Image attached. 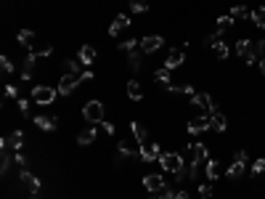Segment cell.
Returning a JSON list of instances; mask_svg holds the SVG:
<instances>
[{"instance_id": "obj_14", "label": "cell", "mask_w": 265, "mask_h": 199, "mask_svg": "<svg viewBox=\"0 0 265 199\" xmlns=\"http://www.w3.org/2000/svg\"><path fill=\"white\" fill-rule=\"evenodd\" d=\"M32 122H35L40 130H56V128H59V119H56V117H48V115H37Z\"/></svg>"}, {"instance_id": "obj_3", "label": "cell", "mask_w": 265, "mask_h": 199, "mask_svg": "<svg viewBox=\"0 0 265 199\" xmlns=\"http://www.w3.org/2000/svg\"><path fill=\"white\" fill-rule=\"evenodd\" d=\"M82 117H85V122H90V125L104 122V104H101V101H88V104L82 106Z\"/></svg>"}, {"instance_id": "obj_24", "label": "cell", "mask_w": 265, "mask_h": 199, "mask_svg": "<svg viewBox=\"0 0 265 199\" xmlns=\"http://www.w3.org/2000/svg\"><path fill=\"white\" fill-rule=\"evenodd\" d=\"M19 43L27 45V48H32V45L37 43V35H35L32 30H21V32H19Z\"/></svg>"}, {"instance_id": "obj_9", "label": "cell", "mask_w": 265, "mask_h": 199, "mask_svg": "<svg viewBox=\"0 0 265 199\" xmlns=\"http://www.w3.org/2000/svg\"><path fill=\"white\" fill-rule=\"evenodd\" d=\"M19 178H21V183L27 186V191H30L32 197H35L37 191H40V181H37L35 175L30 173V170H21V173H19Z\"/></svg>"}, {"instance_id": "obj_43", "label": "cell", "mask_w": 265, "mask_h": 199, "mask_svg": "<svg viewBox=\"0 0 265 199\" xmlns=\"http://www.w3.org/2000/svg\"><path fill=\"white\" fill-rule=\"evenodd\" d=\"M5 96L8 99H19V88L16 85H5Z\"/></svg>"}, {"instance_id": "obj_30", "label": "cell", "mask_w": 265, "mask_h": 199, "mask_svg": "<svg viewBox=\"0 0 265 199\" xmlns=\"http://www.w3.org/2000/svg\"><path fill=\"white\" fill-rule=\"evenodd\" d=\"M231 27H234V16H220V19H218V32H223L225 30H231Z\"/></svg>"}, {"instance_id": "obj_18", "label": "cell", "mask_w": 265, "mask_h": 199, "mask_svg": "<svg viewBox=\"0 0 265 199\" xmlns=\"http://www.w3.org/2000/svg\"><path fill=\"white\" fill-rule=\"evenodd\" d=\"M244 170H247V162H241V159H234V165H228V178H234V181H239L241 175H244Z\"/></svg>"}, {"instance_id": "obj_40", "label": "cell", "mask_w": 265, "mask_h": 199, "mask_svg": "<svg viewBox=\"0 0 265 199\" xmlns=\"http://www.w3.org/2000/svg\"><path fill=\"white\" fill-rule=\"evenodd\" d=\"M260 173H265V157H260L255 165H252V175H260Z\"/></svg>"}, {"instance_id": "obj_7", "label": "cell", "mask_w": 265, "mask_h": 199, "mask_svg": "<svg viewBox=\"0 0 265 199\" xmlns=\"http://www.w3.org/2000/svg\"><path fill=\"white\" fill-rule=\"evenodd\" d=\"M159 144H149V141H146V144H140L138 146V157L143 159V162H154V159H159Z\"/></svg>"}, {"instance_id": "obj_49", "label": "cell", "mask_w": 265, "mask_h": 199, "mask_svg": "<svg viewBox=\"0 0 265 199\" xmlns=\"http://www.w3.org/2000/svg\"><path fill=\"white\" fill-rule=\"evenodd\" d=\"M260 69H263V75H265V59H260Z\"/></svg>"}, {"instance_id": "obj_15", "label": "cell", "mask_w": 265, "mask_h": 199, "mask_svg": "<svg viewBox=\"0 0 265 199\" xmlns=\"http://www.w3.org/2000/svg\"><path fill=\"white\" fill-rule=\"evenodd\" d=\"M210 128L212 130H218V133H223V130L225 128H228V119H225V115H223V112H212V115H210Z\"/></svg>"}, {"instance_id": "obj_12", "label": "cell", "mask_w": 265, "mask_h": 199, "mask_svg": "<svg viewBox=\"0 0 265 199\" xmlns=\"http://www.w3.org/2000/svg\"><path fill=\"white\" fill-rule=\"evenodd\" d=\"M210 128V117L207 115H202V117H194L188 122V133H194V135H199V133H204V130Z\"/></svg>"}, {"instance_id": "obj_27", "label": "cell", "mask_w": 265, "mask_h": 199, "mask_svg": "<svg viewBox=\"0 0 265 199\" xmlns=\"http://www.w3.org/2000/svg\"><path fill=\"white\" fill-rule=\"evenodd\" d=\"M167 90H170V93H178V96H194L196 93L191 85H172V83L167 85Z\"/></svg>"}, {"instance_id": "obj_6", "label": "cell", "mask_w": 265, "mask_h": 199, "mask_svg": "<svg viewBox=\"0 0 265 199\" xmlns=\"http://www.w3.org/2000/svg\"><path fill=\"white\" fill-rule=\"evenodd\" d=\"M80 83H82L80 75H69V72H66V75L59 80V96H69V93H72V90H75Z\"/></svg>"}, {"instance_id": "obj_31", "label": "cell", "mask_w": 265, "mask_h": 199, "mask_svg": "<svg viewBox=\"0 0 265 199\" xmlns=\"http://www.w3.org/2000/svg\"><path fill=\"white\" fill-rule=\"evenodd\" d=\"M231 16L234 19H249V8H244V5H236V8H231Z\"/></svg>"}, {"instance_id": "obj_4", "label": "cell", "mask_w": 265, "mask_h": 199, "mask_svg": "<svg viewBox=\"0 0 265 199\" xmlns=\"http://www.w3.org/2000/svg\"><path fill=\"white\" fill-rule=\"evenodd\" d=\"M188 157H191L194 165H204L207 159H210V149H207V144L194 141V144H188Z\"/></svg>"}, {"instance_id": "obj_16", "label": "cell", "mask_w": 265, "mask_h": 199, "mask_svg": "<svg viewBox=\"0 0 265 199\" xmlns=\"http://www.w3.org/2000/svg\"><path fill=\"white\" fill-rule=\"evenodd\" d=\"M127 27H130V16H117V19L111 21V27H109V35L117 37L122 30H127Z\"/></svg>"}, {"instance_id": "obj_22", "label": "cell", "mask_w": 265, "mask_h": 199, "mask_svg": "<svg viewBox=\"0 0 265 199\" xmlns=\"http://www.w3.org/2000/svg\"><path fill=\"white\" fill-rule=\"evenodd\" d=\"M127 96H130L133 101H140V99H143V88H140L138 80H130V83H127Z\"/></svg>"}, {"instance_id": "obj_21", "label": "cell", "mask_w": 265, "mask_h": 199, "mask_svg": "<svg viewBox=\"0 0 265 199\" xmlns=\"http://www.w3.org/2000/svg\"><path fill=\"white\" fill-rule=\"evenodd\" d=\"M8 146L14 151H21V146H24V133H21V130H14V133L8 135Z\"/></svg>"}, {"instance_id": "obj_45", "label": "cell", "mask_w": 265, "mask_h": 199, "mask_svg": "<svg viewBox=\"0 0 265 199\" xmlns=\"http://www.w3.org/2000/svg\"><path fill=\"white\" fill-rule=\"evenodd\" d=\"M101 128H104V130H106V133H109V135H117V128H114V125H111V122H101Z\"/></svg>"}, {"instance_id": "obj_28", "label": "cell", "mask_w": 265, "mask_h": 199, "mask_svg": "<svg viewBox=\"0 0 265 199\" xmlns=\"http://www.w3.org/2000/svg\"><path fill=\"white\" fill-rule=\"evenodd\" d=\"M154 80H156V83H159V85H165V88H167V85H170V69H167V66H162V69H156L154 72Z\"/></svg>"}, {"instance_id": "obj_13", "label": "cell", "mask_w": 265, "mask_h": 199, "mask_svg": "<svg viewBox=\"0 0 265 199\" xmlns=\"http://www.w3.org/2000/svg\"><path fill=\"white\" fill-rule=\"evenodd\" d=\"M204 167H207V178H210V181H218L220 175H225V167L218 162V159H207Z\"/></svg>"}, {"instance_id": "obj_50", "label": "cell", "mask_w": 265, "mask_h": 199, "mask_svg": "<svg viewBox=\"0 0 265 199\" xmlns=\"http://www.w3.org/2000/svg\"><path fill=\"white\" fill-rule=\"evenodd\" d=\"M30 199H35V197H30Z\"/></svg>"}, {"instance_id": "obj_41", "label": "cell", "mask_w": 265, "mask_h": 199, "mask_svg": "<svg viewBox=\"0 0 265 199\" xmlns=\"http://www.w3.org/2000/svg\"><path fill=\"white\" fill-rule=\"evenodd\" d=\"M199 197L210 199V197H212V186H210V183H199Z\"/></svg>"}, {"instance_id": "obj_32", "label": "cell", "mask_w": 265, "mask_h": 199, "mask_svg": "<svg viewBox=\"0 0 265 199\" xmlns=\"http://www.w3.org/2000/svg\"><path fill=\"white\" fill-rule=\"evenodd\" d=\"M130 8L135 14H146L149 11V0H130Z\"/></svg>"}, {"instance_id": "obj_2", "label": "cell", "mask_w": 265, "mask_h": 199, "mask_svg": "<svg viewBox=\"0 0 265 199\" xmlns=\"http://www.w3.org/2000/svg\"><path fill=\"white\" fill-rule=\"evenodd\" d=\"M156 162H159L162 167H165V173H178V170L186 165V162H183V157L175 154V151H162Z\"/></svg>"}, {"instance_id": "obj_29", "label": "cell", "mask_w": 265, "mask_h": 199, "mask_svg": "<svg viewBox=\"0 0 265 199\" xmlns=\"http://www.w3.org/2000/svg\"><path fill=\"white\" fill-rule=\"evenodd\" d=\"M252 21H255L260 30H265V5H263V8H257V11H252Z\"/></svg>"}, {"instance_id": "obj_44", "label": "cell", "mask_w": 265, "mask_h": 199, "mask_svg": "<svg viewBox=\"0 0 265 199\" xmlns=\"http://www.w3.org/2000/svg\"><path fill=\"white\" fill-rule=\"evenodd\" d=\"M255 53L260 56V59H265V40H260V43L255 45Z\"/></svg>"}, {"instance_id": "obj_38", "label": "cell", "mask_w": 265, "mask_h": 199, "mask_svg": "<svg viewBox=\"0 0 265 199\" xmlns=\"http://www.w3.org/2000/svg\"><path fill=\"white\" fill-rule=\"evenodd\" d=\"M64 66H66V72H69V75H80V64H77V61L66 59V61H64Z\"/></svg>"}, {"instance_id": "obj_39", "label": "cell", "mask_w": 265, "mask_h": 199, "mask_svg": "<svg viewBox=\"0 0 265 199\" xmlns=\"http://www.w3.org/2000/svg\"><path fill=\"white\" fill-rule=\"evenodd\" d=\"M14 165H16L19 170H27V159H24V154H21V151H16V154H14Z\"/></svg>"}, {"instance_id": "obj_10", "label": "cell", "mask_w": 265, "mask_h": 199, "mask_svg": "<svg viewBox=\"0 0 265 199\" xmlns=\"http://www.w3.org/2000/svg\"><path fill=\"white\" fill-rule=\"evenodd\" d=\"M143 186L151 191V194H156V191H162L167 186V181H165V175H146L143 178Z\"/></svg>"}, {"instance_id": "obj_35", "label": "cell", "mask_w": 265, "mask_h": 199, "mask_svg": "<svg viewBox=\"0 0 265 199\" xmlns=\"http://www.w3.org/2000/svg\"><path fill=\"white\" fill-rule=\"evenodd\" d=\"M151 199H175V191H172L170 186H165V189H162V191H156V194L151 197Z\"/></svg>"}, {"instance_id": "obj_37", "label": "cell", "mask_w": 265, "mask_h": 199, "mask_svg": "<svg viewBox=\"0 0 265 199\" xmlns=\"http://www.w3.org/2000/svg\"><path fill=\"white\" fill-rule=\"evenodd\" d=\"M138 45H140V40H125V43H120V50H127V53H130Z\"/></svg>"}, {"instance_id": "obj_5", "label": "cell", "mask_w": 265, "mask_h": 199, "mask_svg": "<svg viewBox=\"0 0 265 199\" xmlns=\"http://www.w3.org/2000/svg\"><path fill=\"white\" fill-rule=\"evenodd\" d=\"M191 104L199 106L204 115H212V112H215V101H212L210 93H194V96H191Z\"/></svg>"}, {"instance_id": "obj_46", "label": "cell", "mask_w": 265, "mask_h": 199, "mask_svg": "<svg viewBox=\"0 0 265 199\" xmlns=\"http://www.w3.org/2000/svg\"><path fill=\"white\" fill-rule=\"evenodd\" d=\"M236 159H241V162H247V151H244V149H239V151H236Z\"/></svg>"}, {"instance_id": "obj_33", "label": "cell", "mask_w": 265, "mask_h": 199, "mask_svg": "<svg viewBox=\"0 0 265 199\" xmlns=\"http://www.w3.org/2000/svg\"><path fill=\"white\" fill-rule=\"evenodd\" d=\"M212 50H215V56H218V59H225V56H228V45H225L223 40H218V43L212 45Z\"/></svg>"}, {"instance_id": "obj_48", "label": "cell", "mask_w": 265, "mask_h": 199, "mask_svg": "<svg viewBox=\"0 0 265 199\" xmlns=\"http://www.w3.org/2000/svg\"><path fill=\"white\" fill-rule=\"evenodd\" d=\"M80 80H82V83H85V80H93V72H82Z\"/></svg>"}, {"instance_id": "obj_19", "label": "cell", "mask_w": 265, "mask_h": 199, "mask_svg": "<svg viewBox=\"0 0 265 199\" xmlns=\"http://www.w3.org/2000/svg\"><path fill=\"white\" fill-rule=\"evenodd\" d=\"M30 53L32 56H35V59H45V56H50V53H53V45H50V43H40V45H32V48H30Z\"/></svg>"}, {"instance_id": "obj_47", "label": "cell", "mask_w": 265, "mask_h": 199, "mask_svg": "<svg viewBox=\"0 0 265 199\" xmlns=\"http://www.w3.org/2000/svg\"><path fill=\"white\" fill-rule=\"evenodd\" d=\"M175 199H191L188 191H175Z\"/></svg>"}, {"instance_id": "obj_25", "label": "cell", "mask_w": 265, "mask_h": 199, "mask_svg": "<svg viewBox=\"0 0 265 199\" xmlns=\"http://www.w3.org/2000/svg\"><path fill=\"white\" fill-rule=\"evenodd\" d=\"M93 141H95V128H88L77 135V144L80 146H88V144H93Z\"/></svg>"}, {"instance_id": "obj_23", "label": "cell", "mask_w": 265, "mask_h": 199, "mask_svg": "<svg viewBox=\"0 0 265 199\" xmlns=\"http://www.w3.org/2000/svg\"><path fill=\"white\" fill-rule=\"evenodd\" d=\"M80 61H82V64H93V61H95V48H93V45H82V48H80Z\"/></svg>"}, {"instance_id": "obj_17", "label": "cell", "mask_w": 265, "mask_h": 199, "mask_svg": "<svg viewBox=\"0 0 265 199\" xmlns=\"http://www.w3.org/2000/svg\"><path fill=\"white\" fill-rule=\"evenodd\" d=\"M236 53H239L241 59L247 61V59H249V56H255V45H252L249 40H247V37H241L239 43H236Z\"/></svg>"}, {"instance_id": "obj_42", "label": "cell", "mask_w": 265, "mask_h": 199, "mask_svg": "<svg viewBox=\"0 0 265 199\" xmlns=\"http://www.w3.org/2000/svg\"><path fill=\"white\" fill-rule=\"evenodd\" d=\"M16 101H19V109H21V115H24V117H30V101H27V99H16Z\"/></svg>"}, {"instance_id": "obj_8", "label": "cell", "mask_w": 265, "mask_h": 199, "mask_svg": "<svg viewBox=\"0 0 265 199\" xmlns=\"http://www.w3.org/2000/svg\"><path fill=\"white\" fill-rule=\"evenodd\" d=\"M162 43H165V37H159V35L140 37V50H143V53H154V50L162 48Z\"/></svg>"}, {"instance_id": "obj_20", "label": "cell", "mask_w": 265, "mask_h": 199, "mask_svg": "<svg viewBox=\"0 0 265 199\" xmlns=\"http://www.w3.org/2000/svg\"><path fill=\"white\" fill-rule=\"evenodd\" d=\"M140 59H143V50H140V45H138L135 50H130V53H127V64H130L133 72L140 69Z\"/></svg>"}, {"instance_id": "obj_36", "label": "cell", "mask_w": 265, "mask_h": 199, "mask_svg": "<svg viewBox=\"0 0 265 199\" xmlns=\"http://www.w3.org/2000/svg\"><path fill=\"white\" fill-rule=\"evenodd\" d=\"M0 66H3V77H8L11 72H14V64H11L8 56H3V59H0Z\"/></svg>"}, {"instance_id": "obj_34", "label": "cell", "mask_w": 265, "mask_h": 199, "mask_svg": "<svg viewBox=\"0 0 265 199\" xmlns=\"http://www.w3.org/2000/svg\"><path fill=\"white\" fill-rule=\"evenodd\" d=\"M175 175V183H183L186 178H191V170H188V165H183V167L178 170V173H172Z\"/></svg>"}, {"instance_id": "obj_26", "label": "cell", "mask_w": 265, "mask_h": 199, "mask_svg": "<svg viewBox=\"0 0 265 199\" xmlns=\"http://www.w3.org/2000/svg\"><path fill=\"white\" fill-rule=\"evenodd\" d=\"M130 130H133L135 141H138V146L146 144V128H143V125H140V122H130Z\"/></svg>"}, {"instance_id": "obj_1", "label": "cell", "mask_w": 265, "mask_h": 199, "mask_svg": "<svg viewBox=\"0 0 265 199\" xmlns=\"http://www.w3.org/2000/svg\"><path fill=\"white\" fill-rule=\"evenodd\" d=\"M56 93H59V90L50 88V85H35V88H32V101L40 104V106H48L56 101Z\"/></svg>"}, {"instance_id": "obj_11", "label": "cell", "mask_w": 265, "mask_h": 199, "mask_svg": "<svg viewBox=\"0 0 265 199\" xmlns=\"http://www.w3.org/2000/svg\"><path fill=\"white\" fill-rule=\"evenodd\" d=\"M183 59H186V50L183 48H172L170 53H167V59H165V66L167 69H175V66L183 64Z\"/></svg>"}]
</instances>
